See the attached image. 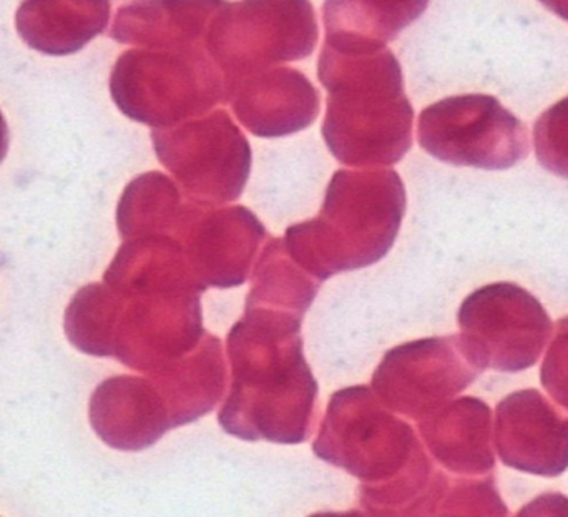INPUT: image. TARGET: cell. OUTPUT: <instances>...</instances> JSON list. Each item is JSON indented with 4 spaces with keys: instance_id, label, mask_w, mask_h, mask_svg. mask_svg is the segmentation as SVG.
I'll return each instance as SVG.
<instances>
[{
    "instance_id": "obj_1",
    "label": "cell",
    "mask_w": 568,
    "mask_h": 517,
    "mask_svg": "<svg viewBox=\"0 0 568 517\" xmlns=\"http://www.w3.org/2000/svg\"><path fill=\"white\" fill-rule=\"evenodd\" d=\"M283 310L245 306L229 333L232 386L219 415L229 435L297 445L313 432L317 383L304 358L301 322Z\"/></svg>"
},
{
    "instance_id": "obj_2",
    "label": "cell",
    "mask_w": 568,
    "mask_h": 517,
    "mask_svg": "<svg viewBox=\"0 0 568 517\" xmlns=\"http://www.w3.org/2000/svg\"><path fill=\"white\" fill-rule=\"evenodd\" d=\"M406 213V186L394 170H339L320 215L286 230L291 258L317 282L366 268L393 249Z\"/></svg>"
},
{
    "instance_id": "obj_3",
    "label": "cell",
    "mask_w": 568,
    "mask_h": 517,
    "mask_svg": "<svg viewBox=\"0 0 568 517\" xmlns=\"http://www.w3.org/2000/svg\"><path fill=\"white\" fill-rule=\"evenodd\" d=\"M90 288L97 333L90 355L115 356L139 372L160 373L185 358L206 335L202 293L179 286Z\"/></svg>"
},
{
    "instance_id": "obj_4",
    "label": "cell",
    "mask_w": 568,
    "mask_h": 517,
    "mask_svg": "<svg viewBox=\"0 0 568 517\" xmlns=\"http://www.w3.org/2000/svg\"><path fill=\"white\" fill-rule=\"evenodd\" d=\"M331 92L323 136L334 159L349 166H389L413 145L414 112L390 55L381 70L351 73L320 67Z\"/></svg>"
},
{
    "instance_id": "obj_5",
    "label": "cell",
    "mask_w": 568,
    "mask_h": 517,
    "mask_svg": "<svg viewBox=\"0 0 568 517\" xmlns=\"http://www.w3.org/2000/svg\"><path fill=\"white\" fill-rule=\"evenodd\" d=\"M313 449L367 485L430 463L414 429L390 415L367 386L334 393Z\"/></svg>"
},
{
    "instance_id": "obj_6",
    "label": "cell",
    "mask_w": 568,
    "mask_h": 517,
    "mask_svg": "<svg viewBox=\"0 0 568 517\" xmlns=\"http://www.w3.org/2000/svg\"><path fill=\"white\" fill-rule=\"evenodd\" d=\"M457 320L460 346L480 373L530 368L539 362L554 330L539 300L516 283H494L470 293Z\"/></svg>"
},
{
    "instance_id": "obj_7",
    "label": "cell",
    "mask_w": 568,
    "mask_h": 517,
    "mask_svg": "<svg viewBox=\"0 0 568 517\" xmlns=\"http://www.w3.org/2000/svg\"><path fill=\"white\" fill-rule=\"evenodd\" d=\"M420 146L434 159L457 166L507 170L529 153V132L496 97H449L423 110Z\"/></svg>"
},
{
    "instance_id": "obj_8",
    "label": "cell",
    "mask_w": 568,
    "mask_h": 517,
    "mask_svg": "<svg viewBox=\"0 0 568 517\" xmlns=\"http://www.w3.org/2000/svg\"><path fill=\"white\" fill-rule=\"evenodd\" d=\"M156 156L190 199L223 205L242 196L252 149L225 110L206 119L153 133Z\"/></svg>"
},
{
    "instance_id": "obj_9",
    "label": "cell",
    "mask_w": 568,
    "mask_h": 517,
    "mask_svg": "<svg viewBox=\"0 0 568 517\" xmlns=\"http://www.w3.org/2000/svg\"><path fill=\"white\" fill-rule=\"evenodd\" d=\"M479 375L459 335L440 336L389 349L374 372L373 386L386 408L420 422L469 388Z\"/></svg>"
},
{
    "instance_id": "obj_10",
    "label": "cell",
    "mask_w": 568,
    "mask_h": 517,
    "mask_svg": "<svg viewBox=\"0 0 568 517\" xmlns=\"http://www.w3.org/2000/svg\"><path fill=\"white\" fill-rule=\"evenodd\" d=\"M265 239V226L252 210L196 203L175 242L196 285L206 292L243 285Z\"/></svg>"
},
{
    "instance_id": "obj_11",
    "label": "cell",
    "mask_w": 568,
    "mask_h": 517,
    "mask_svg": "<svg viewBox=\"0 0 568 517\" xmlns=\"http://www.w3.org/2000/svg\"><path fill=\"white\" fill-rule=\"evenodd\" d=\"M496 448L509 468L560 476L568 468V416L537 389L513 393L496 409Z\"/></svg>"
},
{
    "instance_id": "obj_12",
    "label": "cell",
    "mask_w": 568,
    "mask_h": 517,
    "mask_svg": "<svg viewBox=\"0 0 568 517\" xmlns=\"http://www.w3.org/2000/svg\"><path fill=\"white\" fill-rule=\"evenodd\" d=\"M90 422L106 445L123 452L149 448L175 428L165 396L150 376L102 383L90 402Z\"/></svg>"
},
{
    "instance_id": "obj_13",
    "label": "cell",
    "mask_w": 568,
    "mask_h": 517,
    "mask_svg": "<svg viewBox=\"0 0 568 517\" xmlns=\"http://www.w3.org/2000/svg\"><path fill=\"white\" fill-rule=\"evenodd\" d=\"M420 436L434 458L459 475H486L496 468L493 413L479 398L456 399L420 419Z\"/></svg>"
},
{
    "instance_id": "obj_14",
    "label": "cell",
    "mask_w": 568,
    "mask_h": 517,
    "mask_svg": "<svg viewBox=\"0 0 568 517\" xmlns=\"http://www.w3.org/2000/svg\"><path fill=\"white\" fill-rule=\"evenodd\" d=\"M233 107L243 125L258 136H283L306 129L320 112V97L306 77L293 70L233 87ZM230 99V95H229Z\"/></svg>"
},
{
    "instance_id": "obj_15",
    "label": "cell",
    "mask_w": 568,
    "mask_h": 517,
    "mask_svg": "<svg viewBox=\"0 0 568 517\" xmlns=\"http://www.w3.org/2000/svg\"><path fill=\"white\" fill-rule=\"evenodd\" d=\"M150 376L165 396L175 428L196 422L212 413L225 393L222 339L206 332L196 349L185 358Z\"/></svg>"
},
{
    "instance_id": "obj_16",
    "label": "cell",
    "mask_w": 568,
    "mask_h": 517,
    "mask_svg": "<svg viewBox=\"0 0 568 517\" xmlns=\"http://www.w3.org/2000/svg\"><path fill=\"white\" fill-rule=\"evenodd\" d=\"M321 282L304 272L287 253L283 239L266 243L252 272V290L246 306L283 310L306 315L313 305Z\"/></svg>"
},
{
    "instance_id": "obj_17",
    "label": "cell",
    "mask_w": 568,
    "mask_h": 517,
    "mask_svg": "<svg viewBox=\"0 0 568 517\" xmlns=\"http://www.w3.org/2000/svg\"><path fill=\"white\" fill-rule=\"evenodd\" d=\"M429 517H509L494 478L447 483Z\"/></svg>"
},
{
    "instance_id": "obj_18",
    "label": "cell",
    "mask_w": 568,
    "mask_h": 517,
    "mask_svg": "<svg viewBox=\"0 0 568 517\" xmlns=\"http://www.w3.org/2000/svg\"><path fill=\"white\" fill-rule=\"evenodd\" d=\"M534 149L544 169L568 180V97L554 103L537 120Z\"/></svg>"
},
{
    "instance_id": "obj_19",
    "label": "cell",
    "mask_w": 568,
    "mask_h": 517,
    "mask_svg": "<svg viewBox=\"0 0 568 517\" xmlns=\"http://www.w3.org/2000/svg\"><path fill=\"white\" fill-rule=\"evenodd\" d=\"M540 382L560 406L568 409V316L557 325V335L540 369Z\"/></svg>"
},
{
    "instance_id": "obj_20",
    "label": "cell",
    "mask_w": 568,
    "mask_h": 517,
    "mask_svg": "<svg viewBox=\"0 0 568 517\" xmlns=\"http://www.w3.org/2000/svg\"><path fill=\"white\" fill-rule=\"evenodd\" d=\"M516 517H568V498L559 493L539 496L524 506Z\"/></svg>"
},
{
    "instance_id": "obj_21",
    "label": "cell",
    "mask_w": 568,
    "mask_h": 517,
    "mask_svg": "<svg viewBox=\"0 0 568 517\" xmlns=\"http://www.w3.org/2000/svg\"><path fill=\"white\" fill-rule=\"evenodd\" d=\"M544 7L556 13V16L562 17L568 22V0H539Z\"/></svg>"
},
{
    "instance_id": "obj_22",
    "label": "cell",
    "mask_w": 568,
    "mask_h": 517,
    "mask_svg": "<svg viewBox=\"0 0 568 517\" xmlns=\"http://www.w3.org/2000/svg\"><path fill=\"white\" fill-rule=\"evenodd\" d=\"M311 517H364V516L359 515V513L353 511V513H343V515H336V513H320V515H314Z\"/></svg>"
}]
</instances>
